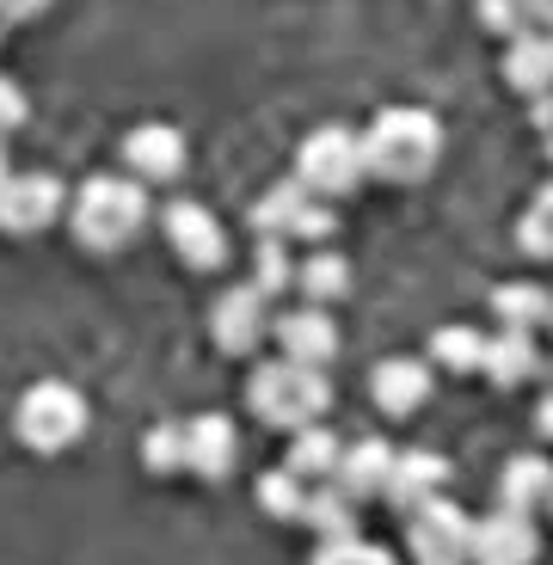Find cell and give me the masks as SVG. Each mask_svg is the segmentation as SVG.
<instances>
[{
  "label": "cell",
  "instance_id": "37",
  "mask_svg": "<svg viewBox=\"0 0 553 565\" xmlns=\"http://www.w3.org/2000/svg\"><path fill=\"white\" fill-rule=\"evenodd\" d=\"M547 516H553V504H547Z\"/></svg>",
  "mask_w": 553,
  "mask_h": 565
},
{
  "label": "cell",
  "instance_id": "18",
  "mask_svg": "<svg viewBox=\"0 0 553 565\" xmlns=\"http://www.w3.org/2000/svg\"><path fill=\"white\" fill-rule=\"evenodd\" d=\"M498 504L504 510H523V516H541L553 504V461L541 449L511 455L504 473H498Z\"/></svg>",
  "mask_w": 553,
  "mask_h": 565
},
{
  "label": "cell",
  "instance_id": "33",
  "mask_svg": "<svg viewBox=\"0 0 553 565\" xmlns=\"http://www.w3.org/2000/svg\"><path fill=\"white\" fill-rule=\"evenodd\" d=\"M535 430H541V443H553V394L541 399V412H535Z\"/></svg>",
  "mask_w": 553,
  "mask_h": 565
},
{
  "label": "cell",
  "instance_id": "7",
  "mask_svg": "<svg viewBox=\"0 0 553 565\" xmlns=\"http://www.w3.org/2000/svg\"><path fill=\"white\" fill-rule=\"evenodd\" d=\"M406 553L412 565H474V516L455 498H430L406 516Z\"/></svg>",
  "mask_w": 553,
  "mask_h": 565
},
{
  "label": "cell",
  "instance_id": "15",
  "mask_svg": "<svg viewBox=\"0 0 553 565\" xmlns=\"http://www.w3.org/2000/svg\"><path fill=\"white\" fill-rule=\"evenodd\" d=\"M369 399L382 418H412L430 399V356H387L369 375Z\"/></svg>",
  "mask_w": 553,
  "mask_h": 565
},
{
  "label": "cell",
  "instance_id": "11",
  "mask_svg": "<svg viewBox=\"0 0 553 565\" xmlns=\"http://www.w3.org/2000/svg\"><path fill=\"white\" fill-rule=\"evenodd\" d=\"M277 356H289V363L301 369H332V356H339V320H332V308H313V301H296V308L277 313Z\"/></svg>",
  "mask_w": 553,
  "mask_h": 565
},
{
  "label": "cell",
  "instance_id": "3",
  "mask_svg": "<svg viewBox=\"0 0 553 565\" xmlns=\"http://www.w3.org/2000/svg\"><path fill=\"white\" fill-rule=\"evenodd\" d=\"M246 406H253L258 424L296 437V430L327 418L332 382H327V369H301V363H289V356H270V363L253 369V382H246Z\"/></svg>",
  "mask_w": 553,
  "mask_h": 565
},
{
  "label": "cell",
  "instance_id": "29",
  "mask_svg": "<svg viewBox=\"0 0 553 565\" xmlns=\"http://www.w3.org/2000/svg\"><path fill=\"white\" fill-rule=\"evenodd\" d=\"M313 565H400V559H394L387 547H375V541L351 535V541H320Z\"/></svg>",
  "mask_w": 553,
  "mask_h": 565
},
{
  "label": "cell",
  "instance_id": "36",
  "mask_svg": "<svg viewBox=\"0 0 553 565\" xmlns=\"http://www.w3.org/2000/svg\"><path fill=\"white\" fill-rule=\"evenodd\" d=\"M547 154H553V136H547Z\"/></svg>",
  "mask_w": 553,
  "mask_h": 565
},
{
  "label": "cell",
  "instance_id": "17",
  "mask_svg": "<svg viewBox=\"0 0 553 565\" xmlns=\"http://www.w3.org/2000/svg\"><path fill=\"white\" fill-rule=\"evenodd\" d=\"M394 467H400V449L382 437H357L351 449H344V467H339V486L344 492H357L369 504V498H387L394 492Z\"/></svg>",
  "mask_w": 553,
  "mask_h": 565
},
{
  "label": "cell",
  "instance_id": "8",
  "mask_svg": "<svg viewBox=\"0 0 553 565\" xmlns=\"http://www.w3.org/2000/svg\"><path fill=\"white\" fill-rule=\"evenodd\" d=\"M270 332H277V313H270V296L258 289L253 277L215 296V308H210V339H215V351H222V356H253V351H265Z\"/></svg>",
  "mask_w": 553,
  "mask_h": 565
},
{
  "label": "cell",
  "instance_id": "19",
  "mask_svg": "<svg viewBox=\"0 0 553 565\" xmlns=\"http://www.w3.org/2000/svg\"><path fill=\"white\" fill-rule=\"evenodd\" d=\"M351 282H357L351 258L332 253V246H308V258H301V270H296V296L313 301V308H339V301L351 296Z\"/></svg>",
  "mask_w": 553,
  "mask_h": 565
},
{
  "label": "cell",
  "instance_id": "35",
  "mask_svg": "<svg viewBox=\"0 0 553 565\" xmlns=\"http://www.w3.org/2000/svg\"><path fill=\"white\" fill-rule=\"evenodd\" d=\"M541 198H547V203H553V184H547V191H541Z\"/></svg>",
  "mask_w": 553,
  "mask_h": 565
},
{
  "label": "cell",
  "instance_id": "25",
  "mask_svg": "<svg viewBox=\"0 0 553 565\" xmlns=\"http://www.w3.org/2000/svg\"><path fill=\"white\" fill-rule=\"evenodd\" d=\"M430 369H443V375H480L486 369V332H474V326H437L430 332Z\"/></svg>",
  "mask_w": 553,
  "mask_h": 565
},
{
  "label": "cell",
  "instance_id": "27",
  "mask_svg": "<svg viewBox=\"0 0 553 565\" xmlns=\"http://www.w3.org/2000/svg\"><path fill=\"white\" fill-rule=\"evenodd\" d=\"M142 467L148 473H184L191 467V443H184V418H160L142 430Z\"/></svg>",
  "mask_w": 553,
  "mask_h": 565
},
{
  "label": "cell",
  "instance_id": "23",
  "mask_svg": "<svg viewBox=\"0 0 553 565\" xmlns=\"http://www.w3.org/2000/svg\"><path fill=\"white\" fill-rule=\"evenodd\" d=\"M357 504H363V498L344 492L339 480L313 486V492H308V516H301V529H313V541H351V535H357Z\"/></svg>",
  "mask_w": 553,
  "mask_h": 565
},
{
  "label": "cell",
  "instance_id": "28",
  "mask_svg": "<svg viewBox=\"0 0 553 565\" xmlns=\"http://www.w3.org/2000/svg\"><path fill=\"white\" fill-rule=\"evenodd\" d=\"M296 270H301V258H289V241L258 234V270H253V282L265 289V296H296Z\"/></svg>",
  "mask_w": 553,
  "mask_h": 565
},
{
  "label": "cell",
  "instance_id": "9",
  "mask_svg": "<svg viewBox=\"0 0 553 565\" xmlns=\"http://www.w3.org/2000/svg\"><path fill=\"white\" fill-rule=\"evenodd\" d=\"M74 191L56 179V172H7L0 179V234H43L68 215Z\"/></svg>",
  "mask_w": 553,
  "mask_h": 565
},
{
  "label": "cell",
  "instance_id": "16",
  "mask_svg": "<svg viewBox=\"0 0 553 565\" xmlns=\"http://www.w3.org/2000/svg\"><path fill=\"white\" fill-rule=\"evenodd\" d=\"M449 455H430V449H400V467H394V492H387V504L394 510H425L430 498L449 492Z\"/></svg>",
  "mask_w": 553,
  "mask_h": 565
},
{
  "label": "cell",
  "instance_id": "12",
  "mask_svg": "<svg viewBox=\"0 0 553 565\" xmlns=\"http://www.w3.org/2000/svg\"><path fill=\"white\" fill-rule=\"evenodd\" d=\"M541 559V529L535 516L498 504L492 516L474 523V565H535Z\"/></svg>",
  "mask_w": 553,
  "mask_h": 565
},
{
  "label": "cell",
  "instance_id": "14",
  "mask_svg": "<svg viewBox=\"0 0 553 565\" xmlns=\"http://www.w3.org/2000/svg\"><path fill=\"white\" fill-rule=\"evenodd\" d=\"M184 443H191V467L184 473H198V480H227L241 467V424L227 418V412L184 418Z\"/></svg>",
  "mask_w": 553,
  "mask_h": 565
},
{
  "label": "cell",
  "instance_id": "20",
  "mask_svg": "<svg viewBox=\"0 0 553 565\" xmlns=\"http://www.w3.org/2000/svg\"><path fill=\"white\" fill-rule=\"evenodd\" d=\"M344 449H351V443H344V437H332L327 424H308V430H296V437H289L284 467H289V473H301L308 486H327V480H339Z\"/></svg>",
  "mask_w": 553,
  "mask_h": 565
},
{
  "label": "cell",
  "instance_id": "13",
  "mask_svg": "<svg viewBox=\"0 0 553 565\" xmlns=\"http://www.w3.org/2000/svg\"><path fill=\"white\" fill-rule=\"evenodd\" d=\"M124 172L142 179L148 191H155V184H172L184 172V136L172 124H136L124 136Z\"/></svg>",
  "mask_w": 553,
  "mask_h": 565
},
{
  "label": "cell",
  "instance_id": "5",
  "mask_svg": "<svg viewBox=\"0 0 553 565\" xmlns=\"http://www.w3.org/2000/svg\"><path fill=\"white\" fill-rule=\"evenodd\" d=\"M296 179L308 184L313 198H351L357 184L369 179V160H363V129H344V124H320L308 141L296 148Z\"/></svg>",
  "mask_w": 553,
  "mask_h": 565
},
{
  "label": "cell",
  "instance_id": "21",
  "mask_svg": "<svg viewBox=\"0 0 553 565\" xmlns=\"http://www.w3.org/2000/svg\"><path fill=\"white\" fill-rule=\"evenodd\" d=\"M492 387H523V382H535L541 375V344H535V332H504L498 326V339L486 344V369H480Z\"/></svg>",
  "mask_w": 553,
  "mask_h": 565
},
{
  "label": "cell",
  "instance_id": "10",
  "mask_svg": "<svg viewBox=\"0 0 553 565\" xmlns=\"http://www.w3.org/2000/svg\"><path fill=\"white\" fill-rule=\"evenodd\" d=\"M160 227H167V246L179 253L184 270H222L227 265V227H222V215H215L210 203H198V198L167 203Z\"/></svg>",
  "mask_w": 553,
  "mask_h": 565
},
{
  "label": "cell",
  "instance_id": "31",
  "mask_svg": "<svg viewBox=\"0 0 553 565\" xmlns=\"http://www.w3.org/2000/svg\"><path fill=\"white\" fill-rule=\"evenodd\" d=\"M19 124H25V93H19V86L7 81V74H0V141L13 136Z\"/></svg>",
  "mask_w": 553,
  "mask_h": 565
},
{
  "label": "cell",
  "instance_id": "2",
  "mask_svg": "<svg viewBox=\"0 0 553 565\" xmlns=\"http://www.w3.org/2000/svg\"><path fill=\"white\" fill-rule=\"evenodd\" d=\"M68 227L86 253H124L148 227V184L129 172H99L86 179L68 203Z\"/></svg>",
  "mask_w": 553,
  "mask_h": 565
},
{
  "label": "cell",
  "instance_id": "34",
  "mask_svg": "<svg viewBox=\"0 0 553 565\" xmlns=\"http://www.w3.org/2000/svg\"><path fill=\"white\" fill-rule=\"evenodd\" d=\"M0 179H7V141H0Z\"/></svg>",
  "mask_w": 553,
  "mask_h": 565
},
{
  "label": "cell",
  "instance_id": "6",
  "mask_svg": "<svg viewBox=\"0 0 553 565\" xmlns=\"http://www.w3.org/2000/svg\"><path fill=\"white\" fill-rule=\"evenodd\" d=\"M332 203L327 198H313L301 179H284V184H270L265 198H258L253 210V227L258 234H270V241H289V246H320L332 234Z\"/></svg>",
  "mask_w": 553,
  "mask_h": 565
},
{
  "label": "cell",
  "instance_id": "4",
  "mask_svg": "<svg viewBox=\"0 0 553 565\" xmlns=\"http://www.w3.org/2000/svg\"><path fill=\"white\" fill-rule=\"evenodd\" d=\"M13 430L31 455H62L86 437V394L74 382H31L13 406Z\"/></svg>",
  "mask_w": 553,
  "mask_h": 565
},
{
  "label": "cell",
  "instance_id": "26",
  "mask_svg": "<svg viewBox=\"0 0 553 565\" xmlns=\"http://www.w3.org/2000/svg\"><path fill=\"white\" fill-rule=\"evenodd\" d=\"M308 492H313V486L301 480V473H289V467L258 473V510L277 516V523H301V516H308Z\"/></svg>",
  "mask_w": 553,
  "mask_h": 565
},
{
  "label": "cell",
  "instance_id": "32",
  "mask_svg": "<svg viewBox=\"0 0 553 565\" xmlns=\"http://www.w3.org/2000/svg\"><path fill=\"white\" fill-rule=\"evenodd\" d=\"M56 7V0H0V25H31Z\"/></svg>",
  "mask_w": 553,
  "mask_h": 565
},
{
  "label": "cell",
  "instance_id": "30",
  "mask_svg": "<svg viewBox=\"0 0 553 565\" xmlns=\"http://www.w3.org/2000/svg\"><path fill=\"white\" fill-rule=\"evenodd\" d=\"M517 246H523L529 258H553V203L535 198V210L523 215V227H517Z\"/></svg>",
  "mask_w": 553,
  "mask_h": 565
},
{
  "label": "cell",
  "instance_id": "22",
  "mask_svg": "<svg viewBox=\"0 0 553 565\" xmlns=\"http://www.w3.org/2000/svg\"><path fill=\"white\" fill-rule=\"evenodd\" d=\"M504 81L517 93H529V99H547L553 93V38H541V31L511 38V50H504Z\"/></svg>",
  "mask_w": 553,
  "mask_h": 565
},
{
  "label": "cell",
  "instance_id": "24",
  "mask_svg": "<svg viewBox=\"0 0 553 565\" xmlns=\"http://www.w3.org/2000/svg\"><path fill=\"white\" fill-rule=\"evenodd\" d=\"M492 313L504 332H541V326H553V296L541 282H504V289H492Z\"/></svg>",
  "mask_w": 553,
  "mask_h": 565
},
{
  "label": "cell",
  "instance_id": "1",
  "mask_svg": "<svg viewBox=\"0 0 553 565\" xmlns=\"http://www.w3.org/2000/svg\"><path fill=\"white\" fill-rule=\"evenodd\" d=\"M363 160L369 179L382 184H418L443 160V124L425 105H387L363 124Z\"/></svg>",
  "mask_w": 553,
  "mask_h": 565
}]
</instances>
